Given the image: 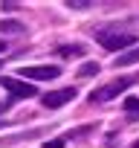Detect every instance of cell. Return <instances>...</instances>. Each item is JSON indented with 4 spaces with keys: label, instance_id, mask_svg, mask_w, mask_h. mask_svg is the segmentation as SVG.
Here are the masks:
<instances>
[{
    "label": "cell",
    "instance_id": "obj_11",
    "mask_svg": "<svg viewBox=\"0 0 139 148\" xmlns=\"http://www.w3.org/2000/svg\"><path fill=\"white\" fill-rule=\"evenodd\" d=\"M67 6H73V9H87V6H93V3H87V0H70Z\"/></svg>",
    "mask_w": 139,
    "mask_h": 148
},
{
    "label": "cell",
    "instance_id": "obj_15",
    "mask_svg": "<svg viewBox=\"0 0 139 148\" xmlns=\"http://www.w3.org/2000/svg\"><path fill=\"white\" fill-rule=\"evenodd\" d=\"M133 148H139V139H136V142H133Z\"/></svg>",
    "mask_w": 139,
    "mask_h": 148
},
{
    "label": "cell",
    "instance_id": "obj_4",
    "mask_svg": "<svg viewBox=\"0 0 139 148\" xmlns=\"http://www.w3.org/2000/svg\"><path fill=\"white\" fill-rule=\"evenodd\" d=\"M0 84H3V90H9L15 99H29V96H35V87L29 84V82H23V79H15V76H0Z\"/></svg>",
    "mask_w": 139,
    "mask_h": 148
},
{
    "label": "cell",
    "instance_id": "obj_14",
    "mask_svg": "<svg viewBox=\"0 0 139 148\" xmlns=\"http://www.w3.org/2000/svg\"><path fill=\"white\" fill-rule=\"evenodd\" d=\"M12 108V102H0V113H3V110H9Z\"/></svg>",
    "mask_w": 139,
    "mask_h": 148
},
{
    "label": "cell",
    "instance_id": "obj_7",
    "mask_svg": "<svg viewBox=\"0 0 139 148\" xmlns=\"http://www.w3.org/2000/svg\"><path fill=\"white\" fill-rule=\"evenodd\" d=\"M18 32H23L20 21H0V35H18Z\"/></svg>",
    "mask_w": 139,
    "mask_h": 148
},
{
    "label": "cell",
    "instance_id": "obj_5",
    "mask_svg": "<svg viewBox=\"0 0 139 148\" xmlns=\"http://www.w3.org/2000/svg\"><path fill=\"white\" fill-rule=\"evenodd\" d=\"M70 99H76V90H73V87H64V90H52V93H46V96L41 99V105L49 108V110H58V108H64Z\"/></svg>",
    "mask_w": 139,
    "mask_h": 148
},
{
    "label": "cell",
    "instance_id": "obj_2",
    "mask_svg": "<svg viewBox=\"0 0 139 148\" xmlns=\"http://www.w3.org/2000/svg\"><path fill=\"white\" fill-rule=\"evenodd\" d=\"M130 84H133V76H125V79H113V82H107L104 87H96V90L90 93V102H110V99H116L119 93H125Z\"/></svg>",
    "mask_w": 139,
    "mask_h": 148
},
{
    "label": "cell",
    "instance_id": "obj_13",
    "mask_svg": "<svg viewBox=\"0 0 139 148\" xmlns=\"http://www.w3.org/2000/svg\"><path fill=\"white\" fill-rule=\"evenodd\" d=\"M44 148H64V139H52V142H46Z\"/></svg>",
    "mask_w": 139,
    "mask_h": 148
},
{
    "label": "cell",
    "instance_id": "obj_1",
    "mask_svg": "<svg viewBox=\"0 0 139 148\" xmlns=\"http://www.w3.org/2000/svg\"><path fill=\"white\" fill-rule=\"evenodd\" d=\"M96 41H99L104 49L119 52V49H125V47H133V44H136V35L119 32V29H99V32H96Z\"/></svg>",
    "mask_w": 139,
    "mask_h": 148
},
{
    "label": "cell",
    "instance_id": "obj_10",
    "mask_svg": "<svg viewBox=\"0 0 139 148\" xmlns=\"http://www.w3.org/2000/svg\"><path fill=\"white\" fill-rule=\"evenodd\" d=\"M81 52V47H61L58 49V55H64V58H70V55H78Z\"/></svg>",
    "mask_w": 139,
    "mask_h": 148
},
{
    "label": "cell",
    "instance_id": "obj_8",
    "mask_svg": "<svg viewBox=\"0 0 139 148\" xmlns=\"http://www.w3.org/2000/svg\"><path fill=\"white\" fill-rule=\"evenodd\" d=\"M78 76H81V79H90V76H99V64H96V61H87V64H81V70H78Z\"/></svg>",
    "mask_w": 139,
    "mask_h": 148
},
{
    "label": "cell",
    "instance_id": "obj_16",
    "mask_svg": "<svg viewBox=\"0 0 139 148\" xmlns=\"http://www.w3.org/2000/svg\"><path fill=\"white\" fill-rule=\"evenodd\" d=\"M0 128H3V122H0Z\"/></svg>",
    "mask_w": 139,
    "mask_h": 148
},
{
    "label": "cell",
    "instance_id": "obj_6",
    "mask_svg": "<svg viewBox=\"0 0 139 148\" xmlns=\"http://www.w3.org/2000/svg\"><path fill=\"white\" fill-rule=\"evenodd\" d=\"M136 61H139V47H136V49H130V52H122L113 64H116V67H130V64H136Z\"/></svg>",
    "mask_w": 139,
    "mask_h": 148
},
{
    "label": "cell",
    "instance_id": "obj_3",
    "mask_svg": "<svg viewBox=\"0 0 139 148\" xmlns=\"http://www.w3.org/2000/svg\"><path fill=\"white\" fill-rule=\"evenodd\" d=\"M18 76H23V82H26V79H35V82H52V79H58V76H61V67H55V64L20 67V70H18Z\"/></svg>",
    "mask_w": 139,
    "mask_h": 148
},
{
    "label": "cell",
    "instance_id": "obj_12",
    "mask_svg": "<svg viewBox=\"0 0 139 148\" xmlns=\"http://www.w3.org/2000/svg\"><path fill=\"white\" fill-rule=\"evenodd\" d=\"M0 6H3L6 12H15V9H20V3H15V0H3V3H0Z\"/></svg>",
    "mask_w": 139,
    "mask_h": 148
},
{
    "label": "cell",
    "instance_id": "obj_9",
    "mask_svg": "<svg viewBox=\"0 0 139 148\" xmlns=\"http://www.w3.org/2000/svg\"><path fill=\"white\" fill-rule=\"evenodd\" d=\"M125 110L130 116H139V99H125Z\"/></svg>",
    "mask_w": 139,
    "mask_h": 148
}]
</instances>
